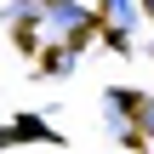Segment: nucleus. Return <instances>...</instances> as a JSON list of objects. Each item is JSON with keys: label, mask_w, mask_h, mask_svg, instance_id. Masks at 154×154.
Listing matches in <instances>:
<instances>
[{"label": "nucleus", "mask_w": 154, "mask_h": 154, "mask_svg": "<svg viewBox=\"0 0 154 154\" xmlns=\"http://www.w3.org/2000/svg\"><path fill=\"white\" fill-rule=\"evenodd\" d=\"M109 23H114V34H131V23H137L131 0H109Z\"/></svg>", "instance_id": "2"}, {"label": "nucleus", "mask_w": 154, "mask_h": 154, "mask_svg": "<svg viewBox=\"0 0 154 154\" xmlns=\"http://www.w3.org/2000/svg\"><path fill=\"white\" fill-rule=\"evenodd\" d=\"M40 23H46V40H74L86 29V11L74 0H51V6H40Z\"/></svg>", "instance_id": "1"}]
</instances>
